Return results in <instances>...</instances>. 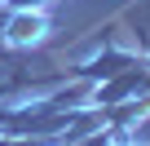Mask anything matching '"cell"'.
I'll use <instances>...</instances> for the list:
<instances>
[{"instance_id":"6da1fadb","label":"cell","mask_w":150,"mask_h":146,"mask_svg":"<svg viewBox=\"0 0 150 146\" xmlns=\"http://www.w3.org/2000/svg\"><path fill=\"white\" fill-rule=\"evenodd\" d=\"M53 31V14L49 9H9L5 27H0V44L9 53L13 49H40Z\"/></svg>"}]
</instances>
